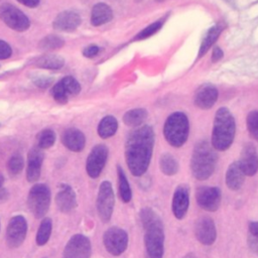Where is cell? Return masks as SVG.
<instances>
[{
    "mask_svg": "<svg viewBox=\"0 0 258 258\" xmlns=\"http://www.w3.org/2000/svg\"><path fill=\"white\" fill-rule=\"evenodd\" d=\"M154 146V131L151 126L135 127L125 141V160L134 176H142L150 164Z\"/></svg>",
    "mask_w": 258,
    "mask_h": 258,
    "instance_id": "cell-1",
    "label": "cell"
},
{
    "mask_svg": "<svg viewBox=\"0 0 258 258\" xmlns=\"http://www.w3.org/2000/svg\"><path fill=\"white\" fill-rule=\"evenodd\" d=\"M144 231L145 258H162L164 254V226L159 216L151 208H142L138 214Z\"/></svg>",
    "mask_w": 258,
    "mask_h": 258,
    "instance_id": "cell-2",
    "label": "cell"
},
{
    "mask_svg": "<svg viewBox=\"0 0 258 258\" xmlns=\"http://www.w3.org/2000/svg\"><path fill=\"white\" fill-rule=\"evenodd\" d=\"M216 149L208 140H200L196 143L190 157V171L198 180H206L214 173L218 155Z\"/></svg>",
    "mask_w": 258,
    "mask_h": 258,
    "instance_id": "cell-3",
    "label": "cell"
},
{
    "mask_svg": "<svg viewBox=\"0 0 258 258\" xmlns=\"http://www.w3.org/2000/svg\"><path fill=\"white\" fill-rule=\"evenodd\" d=\"M236 133L235 119L226 107L218 109L215 115L212 130V146L218 151L229 149L234 141Z\"/></svg>",
    "mask_w": 258,
    "mask_h": 258,
    "instance_id": "cell-4",
    "label": "cell"
},
{
    "mask_svg": "<svg viewBox=\"0 0 258 258\" xmlns=\"http://www.w3.org/2000/svg\"><path fill=\"white\" fill-rule=\"evenodd\" d=\"M189 123L187 116L182 112L171 113L163 125V136L172 147L182 146L188 137Z\"/></svg>",
    "mask_w": 258,
    "mask_h": 258,
    "instance_id": "cell-5",
    "label": "cell"
},
{
    "mask_svg": "<svg viewBox=\"0 0 258 258\" xmlns=\"http://www.w3.org/2000/svg\"><path fill=\"white\" fill-rule=\"evenodd\" d=\"M27 206L31 214L36 218H43L50 206V189L44 183H36L29 189Z\"/></svg>",
    "mask_w": 258,
    "mask_h": 258,
    "instance_id": "cell-6",
    "label": "cell"
},
{
    "mask_svg": "<svg viewBox=\"0 0 258 258\" xmlns=\"http://www.w3.org/2000/svg\"><path fill=\"white\" fill-rule=\"evenodd\" d=\"M115 206V195L112 183L108 180L101 182L98 190L96 208L100 220L103 223H108L111 220Z\"/></svg>",
    "mask_w": 258,
    "mask_h": 258,
    "instance_id": "cell-7",
    "label": "cell"
},
{
    "mask_svg": "<svg viewBox=\"0 0 258 258\" xmlns=\"http://www.w3.org/2000/svg\"><path fill=\"white\" fill-rule=\"evenodd\" d=\"M128 234L120 227H110L103 234V244L108 253L113 256H120L128 247Z\"/></svg>",
    "mask_w": 258,
    "mask_h": 258,
    "instance_id": "cell-8",
    "label": "cell"
},
{
    "mask_svg": "<svg viewBox=\"0 0 258 258\" xmlns=\"http://www.w3.org/2000/svg\"><path fill=\"white\" fill-rule=\"evenodd\" d=\"M0 19L6 26L18 32L25 31L30 26L28 17L10 3H3L0 5Z\"/></svg>",
    "mask_w": 258,
    "mask_h": 258,
    "instance_id": "cell-9",
    "label": "cell"
},
{
    "mask_svg": "<svg viewBox=\"0 0 258 258\" xmlns=\"http://www.w3.org/2000/svg\"><path fill=\"white\" fill-rule=\"evenodd\" d=\"M222 201V191L218 186L202 185L196 189V202L200 208L207 212L219 210Z\"/></svg>",
    "mask_w": 258,
    "mask_h": 258,
    "instance_id": "cell-10",
    "label": "cell"
},
{
    "mask_svg": "<svg viewBox=\"0 0 258 258\" xmlns=\"http://www.w3.org/2000/svg\"><path fill=\"white\" fill-rule=\"evenodd\" d=\"M27 222L21 215L14 216L10 219L6 228V244L9 248L14 249L22 245L26 238Z\"/></svg>",
    "mask_w": 258,
    "mask_h": 258,
    "instance_id": "cell-11",
    "label": "cell"
},
{
    "mask_svg": "<svg viewBox=\"0 0 258 258\" xmlns=\"http://www.w3.org/2000/svg\"><path fill=\"white\" fill-rule=\"evenodd\" d=\"M109 150L105 144H97L90 151L86 161V171L91 178H97L103 171Z\"/></svg>",
    "mask_w": 258,
    "mask_h": 258,
    "instance_id": "cell-12",
    "label": "cell"
},
{
    "mask_svg": "<svg viewBox=\"0 0 258 258\" xmlns=\"http://www.w3.org/2000/svg\"><path fill=\"white\" fill-rule=\"evenodd\" d=\"M92 245L90 239L83 234H76L67 243L62 258H90Z\"/></svg>",
    "mask_w": 258,
    "mask_h": 258,
    "instance_id": "cell-13",
    "label": "cell"
},
{
    "mask_svg": "<svg viewBox=\"0 0 258 258\" xmlns=\"http://www.w3.org/2000/svg\"><path fill=\"white\" fill-rule=\"evenodd\" d=\"M196 239L205 246L213 245L217 239V229L214 220L209 216L200 217L194 226Z\"/></svg>",
    "mask_w": 258,
    "mask_h": 258,
    "instance_id": "cell-14",
    "label": "cell"
},
{
    "mask_svg": "<svg viewBox=\"0 0 258 258\" xmlns=\"http://www.w3.org/2000/svg\"><path fill=\"white\" fill-rule=\"evenodd\" d=\"M189 207V187L185 183L178 184L172 196L171 212L175 219L182 220Z\"/></svg>",
    "mask_w": 258,
    "mask_h": 258,
    "instance_id": "cell-15",
    "label": "cell"
},
{
    "mask_svg": "<svg viewBox=\"0 0 258 258\" xmlns=\"http://www.w3.org/2000/svg\"><path fill=\"white\" fill-rule=\"evenodd\" d=\"M82 23L81 14L74 9H67L59 12L52 21V27L56 31L73 32Z\"/></svg>",
    "mask_w": 258,
    "mask_h": 258,
    "instance_id": "cell-16",
    "label": "cell"
},
{
    "mask_svg": "<svg viewBox=\"0 0 258 258\" xmlns=\"http://www.w3.org/2000/svg\"><path fill=\"white\" fill-rule=\"evenodd\" d=\"M238 163L247 176H253L258 171V152L253 143L247 142L243 145Z\"/></svg>",
    "mask_w": 258,
    "mask_h": 258,
    "instance_id": "cell-17",
    "label": "cell"
},
{
    "mask_svg": "<svg viewBox=\"0 0 258 258\" xmlns=\"http://www.w3.org/2000/svg\"><path fill=\"white\" fill-rule=\"evenodd\" d=\"M218 90L211 84H204L200 86L194 96V103L196 107L202 110L211 109L218 100Z\"/></svg>",
    "mask_w": 258,
    "mask_h": 258,
    "instance_id": "cell-18",
    "label": "cell"
},
{
    "mask_svg": "<svg viewBox=\"0 0 258 258\" xmlns=\"http://www.w3.org/2000/svg\"><path fill=\"white\" fill-rule=\"evenodd\" d=\"M44 154L42 149L38 146L32 147L27 154V168H26V179L29 182L38 180L41 173V166L43 162Z\"/></svg>",
    "mask_w": 258,
    "mask_h": 258,
    "instance_id": "cell-19",
    "label": "cell"
},
{
    "mask_svg": "<svg viewBox=\"0 0 258 258\" xmlns=\"http://www.w3.org/2000/svg\"><path fill=\"white\" fill-rule=\"evenodd\" d=\"M55 204L61 213H70L77 207L76 192L70 184H59L55 196Z\"/></svg>",
    "mask_w": 258,
    "mask_h": 258,
    "instance_id": "cell-20",
    "label": "cell"
},
{
    "mask_svg": "<svg viewBox=\"0 0 258 258\" xmlns=\"http://www.w3.org/2000/svg\"><path fill=\"white\" fill-rule=\"evenodd\" d=\"M61 143L69 150L80 152L85 148L86 136L78 128H68L61 133Z\"/></svg>",
    "mask_w": 258,
    "mask_h": 258,
    "instance_id": "cell-21",
    "label": "cell"
},
{
    "mask_svg": "<svg viewBox=\"0 0 258 258\" xmlns=\"http://www.w3.org/2000/svg\"><path fill=\"white\" fill-rule=\"evenodd\" d=\"M245 173L241 169L238 161H233L227 168L225 181L228 188L231 190H239L245 180Z\"/></svg>",
    "mask_w": 258,
    "mask_h": 258,
    "instance_id": "cell-22",
    "label": "cell"
},
{
    "mask_svg": "<svg viewBox=\"0 0 258 258\" xmlns=\"http://www.w3.org/2000/svg\"><path fill=\"white\" fill-rule=\"evenodd\" d=\"M113 18L111 7L105 3H97L94 5L91 12V23L94 26H101Z\"/></svg>",
    "mask_w": 258,
    "mask_h": 258,
    "instance_id": "cell-23",
    "label": "cell"
},
{
    "mask_svg": "<svg viewBox=\"0 0 258 258\" xmlns=\"http://www.w3.org/2000/svg\"><path fill=\"white\" fill-rule=\"evenodd\" d=\"M34 66L45 70H58L64 64V58L58 54L47 53L34 59Z\"/></svg>",
    "mask_w": 258,
    "mask_h": 258,
    "instance_id": "cell-24",
    "label": "cell"
},
{
    "mask_svg": "<svg viewBox=\"0 0 258 258\" xmlns=\"http://www.w3.org/2000/svg\"><path fill=\"white\" fill-rule=\"evenodd\" d=\"M116 169H117V177H118L119 197L123 203L127 204L132 200V189L130 187V183L127 179V176L122 166L118 164L116 166Z\"/></svg>",
    "mask_w": 258,
    "mask_h": 258,
    "instance_id": "cell-25",
    "label": "cell"
},
{
    "mask_svg": "<svg viewBox=\"0 0 258 258\" xmlns=\"http://www.w3.org/2000/svg\"><path fill=\"white\" fill-rule=\"evenodd\" d=\"M118 129V121L115 117L108 115L105 116L98 125V134L101 138L107 139L112 137Z\"/></svg>",
    "mask_w": 258,
    "mask_h": 258,
    "instance_id": "cell-26",
    "label": "cell"
},
{
    "mask_svg": "<svg viewBox=\"0 0 258 258\" xmlns=\"http://www.w3.org/2000/svg\"><path fill=\"white\" fill-rule=\"evenodd\" d=\"M160 171L167 176H172L178 172L179 164L177 159L170 153H163L159 158Z\"/></svg>",
    "mask_w": 258,
    "mask_h": 258,
    "instance_id": "cell-27",
    "label": "cell"
},
{
    "mask_svg": "<svg viewBox=\"0 0 258 258\" xmlns=\"http://www.w3.org/2000/svg\"><path fill=\"white\" fill-rule=\"evenodd\" d=\"M147 118V111L143 108H136L127 111L123 116V122L129 127L140 126Z\"/></svg>",
    "mask_w": 258,
    "mask_h": 258,
    "instance_id": "cell-28",
    "label": "cell"
},
{
    "mask_svg": "<svg viewBox=\"0 0 258 258\" xmlns=\"http://www.w3.org/2000/svg\"><path fill=\"white\" fill-rule=\"evenodd\" d=\"M222 29H223L222 26L220 24H217L208 30L205 38L202 41V44H201V47L199 50V54H198L199 57H202L211 48V46L215 43V41L220 36Z\"/></svg>",
    "mask_w": 258,
    "mask_h": 258,
    "instance_id": "cell-29",
    "label": "cell"
},
{
    "mask_svg": "<svg viewBox=\"0 0 258 258\" xmlns=\"http://www.w3.org/2000/svg\"><path fill=\"white\" fill-rule=\"evenodd\" d=\"M52 231V221L50 218H43L39 224V227L36 232V244L38 246L45 245L51 235Z\"/></svg>",
    "mask_w": 258,
    "mask_h": 258,
    "instance_id": "cell-30",
    "label": "cell"
},
{
    "mask_svg": "<svg viewBox=\"0 0 258 258\" xmlns=\"http://www.w3.org/2000/svg\"><path fill=\"white\" fill-rule=\"evenodd\" d=\"M64 45V39L58 34H47L40 39L38 43L39 49L54 50Z\"/></svg>",
    "mask_w": 258,
    "mask_h": 258,
    "instance_id": "cell-31",
    "label": "cell"
},
{
    "mask_svg": "<svg viewBox=\"0 0 258 258\" xmlns=\"http://www.w3.org/2000/svg\"><path fill=\"white\" fill-rule=\"evenodd\" d=\"M55 138H56V136H55L54 131L49 128H45L43 130H41L36 136L37 146L41 149H47L54 144Z\"/></svg>",
    "mask_w": 258,
    "mask_h": 258,
    "instance_id": "cell-32",
    "label": "cell"
},
{
    "mask_svg": "<svg viewBox=\"0 0 258 258\" xmlns=\"http://www.w3.org/2000/svg\"><path fill=\"white\" fill-rule=\"evenodd\" d=\"M24 167V158L19 153H14L7 161V170L11 176L18 175Z\"/></svg>",
    "mask_w": 258,
    "mask_h": 258,
    "instance_id": "cell-33",
    "label": "cell"
},
{
    "mask_svg": "<svg viewBox=\"0 0 258 258\" xmlns=\"http://www.w3.org/2000/svg\"><path fill=\"white\" fill-rule=\"evenodd\" d=\"M246 124L249 134L258 142V110L251 111L248 114Z\"/></svg>",
    "mask_w": 258,
    "mask_h": 258,
    "instance_id": "cell-34",
    "label": "cell"
},
{
    "mask_svg": "<svg viewBox=\"0 0 258 258\" xmlns=\"http://www.w3.org/2000/svg\"><path fill=\"white\" fill-rule=\"evenodd\" d=\"M59 82L62 85V87L66 89V91L69 94V96L70 95L76 96V95H78L81 92V85L72 76H67V77L62 78Z\"/></svg>",
    "mask_w": 258,
    "mask_h": 258,
    "instance_id": "cell-35",
    "label": "cell"
},
{
    "mask_svg": "<svg viewBox=\"0 0 258 258\" xmlns=\"http://www.w3.org/2000/svg\"><path fill=\"white\" fill-rule=\"evenodd\" d=\"M163 25V20H157L151 24H149L147 27H145L143 30H141L136 36L134 39L136 40H142V39H145L151 35H153L155 32H157L161 26Z\"/></svg>",
    "mask_w": 258,
    "mask_h": 258,
    "instance_id": "cell-36",
    "label": "cell"
},
{
    "mask_svg": "<svg viewBox=\"0 0 258 258\" xmlns=\"http://www.w3.org/2000/svg\"><path fill=\"white\" fill-rule=\"evenodd\" d=\"M51 95L54 101H56L59 104H66L69 101V94L67 93L66 89L62 87L59 81L52 87Z\"/></svg>",
    "mask_w": 258,
    "mask_h": 258,
    "instance_id": "cell-37",
    "label": "cell"
},
{
    "mask_svg": "<svg viewBox=\"0 0 258 258\" xmlns=\"http://www.w3.org/2000/svg\"><path fill=\"white\" fill-rule=\"evenodd\" d=\"M32 82L38 87V88H42L45 89L47 87H49L52 83V78L49 77H45V76H36L32 78Z\"/></svg>",
    "mask_w": 258,
    "mask_h": 258,
    "instance_id": "cell-38",
    "label": "cell"
},
{
    "mask_svg": "<svg viewBox=\"0 0 258 258\" xmlns=\"http://www.w3.org/2000/svg\"><path fill=\"white\" fill-rule=\"evenodd\" d=\"M12 54L11 46L4 40L0 39V60L9 58Z\"/></svg>",
    "mask_w": 258,
    "mask_h": 258,
    "instance_id": "cell-39",
    "label": "cell"
},
{
    "mask_svg": "<svg viewBox=\"0 0 258 258\" xmlns=\"http://www.w3.org/2000/svg\"><path fill=\"white\" fill-rule=\"evenodd\" d=\"M100 51V47L96 44H91V45H88L84 48L83 50V55L86 56V57H94L96 56Z\"/></svg>",
    "mask_w": 258,
    "mask_h": 258,
    "instance_id": "cell-40",
    "label": "cell"
},
{
    "mask_svg": "<svg viewBox=\"0 0 258 258\" xmlns=\"http://www.w3.org/2000/svg\"><path fill=\"white\" fill-rule=\"evenodd\" d=\"M247 244H248L249 249L258 256V238L248 235L247 236Z\"/></svg>",
    "mask_w": 258,
    "mask_h": 258,
    "instance_id": "cell-41",
    "label": "cell"
},
{
    "mask_svg": "<svg viewBox=\"0 0 258 258\" xmlns=\"http://www.w3.org/2000/svg\"><path fill=\"white\" fill-rule=\"evenodd\" d=\"M248 235L258 238V221H251L248 224Z\"/></svg>",
    "mask_w": 258,
    "mask_h": 258,
    "instance_id": "cell-42",
    "label": "cell"
},
{
    "mask_svg": "<svg viewBox=\"0 0 258 258\" xmlns=\"http://www.w3.org/2000/svg\"><path fill=\"white\" fill-rule=\"evenodd\" d=\"M3 181H4V178H3L2 174H0V203H4L5 201H7L8 197H9L7 189L5 187H3Z\"/></svg>",
    "mask_w": 258,
    "mask_h": 258,
    "instance_id": "cell-43",
    "label": "cell"
},
{
    "mask_svg": "<svg viewBox=\"0 0 258 258\" xmlns=\"http://www.w3.org/2000/svg\"><path fill=\"white\" fill-rule=\"evenodd\" d=\"M224 55L223 50L219 47V46H215L213 49V54H212V61L213 62H217L218 60H220Z\"/></svg>",
    "mask_w": 258,
    "mask_h": 258,
    "instance_id": "cell-44",
    "label": "cell"
},
{
    "mask_svg": "<svg viewBox=\"0 0 258 258\" xmlns=\"http://www.w3.org/2000/svg\"><path fill=\"white\" fill-rule=\"evenodd\" d=\"M20 4L24 5V6H27V7H30V8H35L39 5V2L40 0H17Z\"/></svg>",
    "mask_w": 258,
    "mask_h": 258,
    "instance_id": "cell-45",
    "label": "cell"
},
{
    "mask_svg": "<svg viewBox=\"0 0 258 258\" xmlns=\"http://www.w3.org/2000/svg\"><path fill=\"white\" fill-rule=\"evenodd\" d=\"M182 258H198V257H197V256H196L194 253H191V252H190V253H187V254H185V255H184Z\"/></svg>",
    "mask_w": 258,
    "mask_h": 258,
    "instance_id": "cell-46",
    "label": "cell"
},
{
    "mask_svg": "<svg viewBox=\"0 0 258 258\" xmlns=\"http://www.w3.org/2000/svg\"><path fill=\"white\" fill-rule=\"evenodd\" d=\"M0 126H1V124H0Z\"/></svg>",
    "mask_w": 258,
    "mask_h": 258,
    "instance_id": "cell-47",
    "label": "cell"
}]
</instances>
